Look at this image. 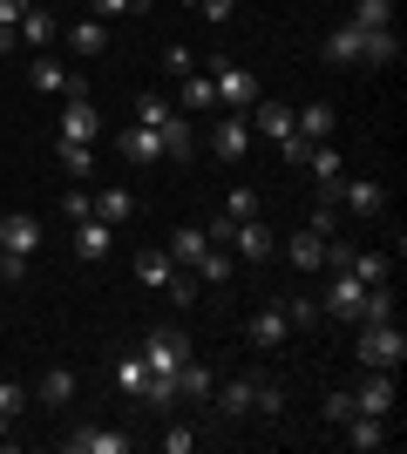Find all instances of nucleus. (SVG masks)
<instances>
[{"mask_svg": "<svg viewBox=\"0 0 407 454\" xmlns=\"http://www.w3.org/2000/svg\"><path fill=\"white\" fill-rule=\"evenodd\" d=\"M20 41H27V48H48V41H55V14H48V7H27V14H20V27H14Z\"/></svg>", "mask_w": 407, "mask_h": 454, "instance_id": "nucleus-25", "label": "nucleus"}, {"mask_svg": "<svg viewBox=\"0 0 407 454\" xmlns=\"http://www.w3.org/2000/svg\"><path fill=\"white\" fill-rule=\"evenodd\" d=\"M360 61H401V35L394 27H367L360 35Z\"/></svg>", "mask_w": 407, "mask_h": 454, "instance_id": "nucleus-24", "label": "nucleus"}, {"mask_svg": "<svg viewBox=\"0 0 407 454\" xmlns=\"http://www.w3.org/2000/svg\"><path fill=\"white\" fill-rule=\"evenodd\" d=\"M353 407H360V414H380V420H387V414H394V373L367 380V387L353 394Z\"/></svg>", "mask_w": 407, "mask_h": 454, "instance_id": "nucleus-20", "label": "nucleus"}, {"mask_svg": "<svg viewBox=\"0 0 407 454\" xmlns=\"http://www.w3.org/2000/svg\"><path fill=\"white\" fill-rule=\"evenodd\" d=\"M156 61H163V75H176V82H184V75H197V55L184 48V41H170V48H163Z\"/></svg>", "mask_w": 407, "mask_h": 454, "instance_id": "nucleus-35", "label": "nucleus"}, {"mask_svg": "<svg viewBox=\"0 0 407 454\" xmlns=\"http://www.w3.org/2000/svg\"><path fill=\"white\" fill-rule=\"evenodd\" d=\"M35 0H0V27H20V14H27Z\"/></svg>", "mask_w": 407, "mask_h": 454, "instance_id": "nucleus-52", "label": "nucleus"}, {"mask_svg": "<svg viewBox=\"0 0 407 454\" xmlns=\"http://www.w3.org/2000/svg\"><path fill=\"white\" fill-rule=\"evenodd\" d=\"M163 292H170L176 305H191V299H197V271H170V285H163Z\"/></svg>", "mask_w": 407, "mask_h": 454, "instance_id": "nucleus-47", "label": "nucleus"}, {"mask_svg": "<svg viewBox=\"0 0 407 454\" xmlns=\"http://www.w3.org/2000/svg\"><path fill=\"white\" fill-rule=\"evenodd\" d=\"M163 156H176V163L191 156V129H184V115H170V122H163Z\"/></svg>", "mask_w": 407, "mask_h": 454, "instance_id": "nucleus-37", "label": "nucleus"}, {"mask_svg": "<svg viewBox=\"0 0 407 454\" xmlns=\"http://www.w3.org/2000/svg\"><path fill=\"white\" fill-rule=\"evenodd\" d=\"M347 414H360V407H353V394H326V420H333V427H340Z\"/></svg>", "mask_w": 407, "mask_h": 454, "instance_id": "nucleus-50", "label": "nucleus"}, {"mask_svg": "<svg viewBox=\"0 0 407 454\" xmlns=\"http://www.w3.org/2000/svg\"><path fill=\"white\" fill-rule=\"evenodd\" d=\"M109 251H116V224H102V217H82V224H75V258L102 265Z\"/></svg>", "mask_w": 407, "mask_h": 454, "instance_id": "nucleus-9", "label": "nucleus"}, {"mask_svg": "<svg viewBox=\"0 0 407 454\" xmlns=\"http://www.w3.org/2000/svg\"><path fill=\"white\" fill-rule=\"evenodd\" d=\"M245 122H252V136H271V143H286V136H292V109H286V102H265V95L245 109Z\"/></svg>", "mask_w": 407, "mask_h": 454, "instance_id": "nucleus-11", "label": "nucleus"}, {"mask_svg": "<svg viewBox=\"0 0 407 454\" xmlns=\"http://www.w3.org/2000/svg\"><path fill=\"white\" fill-rule=\"evenodd\" d=\"M184 360H191L184 325H150V340H143V366H150V373H176Z\"/></svg>", "mask_w": 407, "mask_h": 454, "instance_id": "nucleus-2", "label": "nucleus"}, {"mask_svg": "<svg viewBox=\"0 0 407 454\" xmlns=\"http://www.w3.org/2000/svg\"><path fill=\"white\" fill-rule=\"evenodd\" d=\"M211 89H217V102L238 109V115L258 102V75H252V68H231V61H217V68H211Z\"/></svg>", "mask_w": 407, "mask_h": 454, "instance_id": "nucleus-3", "label": "nucleus"}, {"mask_svg": "<svg viewBox=\"0 0 407 454\" xmlns=\"http://www.w3.org/2000/svg\"><path fill=\"white\" fill-rule=\"evenodd\" d=\"M122 156H129V163H156V156H163V129L129 122V129H122Z\"/></svg>", "mask_w": 407, "mask_h": 454, "instance_id": "nucleus-18", "label": "nucleus"}, {"mask_svg": "<svg viewBox=\"0 0 407 454\" xmlns=\"http://www.w3.org/2000/svg\"><path fill=\"white\" fill-rule=\"evenodd\" d=\"M306 231H319V238H333V231H340V204H312Z\"/></svg>", "mask_w": 407, "mask_h": 454, "instance_id": "nucleus-44", "label": "nucleus"}, {"mask_svg": "<svg viewBox=\"0 0 407 454\" xmlns=\"http://www.w3.org/2000/svg\"><path fill=\"white\" fill-rule=\"evenodd\" d=\"M231 245H238V258H245V265H265L271 251H278V238H271V224H258V217H245V224L231 231Z\"/></svg>", "mask_w": 407, "mask_h": 454, "instance_id": "nucleus-10", "label": "nucleus"}, {"mask_svg": "<svg viewBox=\"0 0 407 454\" xmlns=\"http://www.w3.org/2000/svg\"><path fill=\"white\" fill-rule=\"evenodd\" d=\"M211 387H217V373H211V366H197V360H184V366H176V394H184V400H211Z\"/></svg>", "mask_w": 407, "mask_h": 454, "instance_id": "nucleus-23", "label": "nucleus"}, {"mask_svg": "<svg viewBox=\"0 0 407 454\" xmlns=\"http://www.w3.org/2000/svg\"><path fill=\"white\" fill-rule=\"evenodd\" d=\"M7 434H14V420H7V414H0V441H7Z\"/></svg>", "mask_w": 407, "mask_h": 454, "instance_id": "nucleus-54", "label": "nucleus"}, {"mask_svg": "<svg viewBox=\"0 0 407 454\" xmlns=\"http://www.w3.org/2000/svg\"><path fill=\"white\" fill-rule=\"evenodd\" d=\"M211 102H217L211 75H184V109H211Z\"/></svg>", "mask_w": 407, "mask_h": 454, "instance_id": "nucleus-39", "label": "nucleus"}, {"mask_svg": "<svg viewBox=\"0 0 407 454\" xmlns=\"http://www.w3.org/2000/svg\"><path fill=\"white\" fill-rule=\"evenodd\" d=\"M61 163H68V176H89L96 170V143H61Z\"/></svg>", "mask_w": 407, "mask_h": 454, "instance_id": "nucleus-36", "label": "nucleus"}, {"mask_svg": "<svg viewBox=\"0 0 407 454\" xmlns=\"http://www.w3.org/2000/svg\"><path fill=\"white\" fill-rule=\"evenodd\" d=\"M20 407H27V387H20V380H0V414L14 420Z\"/></svg>", "mask_w": 407, "mask_h": 454, "instance_id": "nucleus-46", "label": "nucleus"}, {"mask_svg": "<svg viewBox=\"0 0 407 454\" xmlns=\"http://www.w3.org/2000/svg\"><path fill=\"white\" fill-rule=\"evenodd\" d=\"M156 448H163V454H191L197 434H191V427H163V434H156Z\"/></svg>", "mask_w": 407, "mask_h": 454, "instance_id": "nucleus-45", "label": "nucleus"}, {"mask_svg": "<svg viewBox=\"0 0 407 454\" xmlns=\"http://www.w3.org/2000/svg\"><path fill=\"white\" fill-rule=\"evenodd\" d=\"M170 102H163V95H136V122H143V129H163V122H170Z\"/></svg>", "mask_w": 407, "mask_h": 454, "instance_id": "nucleus-34", "label": "nucleus"}, {"mask_svg": "<svg viewBox=\"0 0 407 454\" xmlns=\"http://www.w3.org/2000/svg\"><path fill=\"white\" fill-rule=\"evenodd\" d=\"M231 7H238V0H197V14L211 20V27H224V20H231Z\"/></svg>", "mask_w": 407, "mask_h": 454, "instance_id": "nucleus-49", "label": "nucleus"}, {"mask_svg": "<svg viewBox=\"0 0 407 454\" xmlns=\"http://www.w3.org/2000/svg\"><path fill=\"white\" fill-rule=\"evenodd\" d=\"M252 407H258L265 420H278V414H286V394H278L271 380H258V387H252Z\"/></svg>", "mask_w": 407, "mask_h": 454, "instance_id": "nucleus-41", "label": "nucleus"}, {"mask_svg": "<svg viewBox=\"0 0 407 454\" xmlns=\"http://www.w3.org/2000/svg\"><path fill=\"white\" fill-rule=\"evenodd\" d=\"M340 441H347L353 454H373V448H387V420L380 414H347L340 420Z\"/></svg>", "mask_w": 407, "mask_h": 454, "instance_id": "nucleus-8", "label": "nucleus"}, {"mask_svg": "<svg viewBox=\"0 0 407 454\" xmlns=\"http://www.w3.org/2000/svg\"><path fill=\"white\" fill-rule=\"evenodd\" d=\"M116 387L143 400V387H150V366H143V353H122V360H116Z\"/></svg>", "mask_w": 407, "mask_h": 454, "instance_id": "nucleus-29", "label": "nucleus"}, {"mask_svg": "<svg viewBox=\"0 0 407 454\" xmlns=\"http://www.w3.org/2000/svg\"><path fill=\"white\" fill-rule=\"evenodd\" d=\"M27 82H35L41 95H68V102H75V95H89V89H82V75H68V68H61V61H48V55L27 61Z\"/></svg>", "mask_w": 407, "mask_h": 454, "instance_id": "nucleus-5", "label": "nucleus"}, {"mask_svg": "<svg viewBox=\"0 0 407 454\" xmlns=\"http://www.w3.org/2000/svg\"><path fill=\"white\" fill-rule=\"evenodd\" d=\"M292 136L326 143V136H333V102H306V109H292Z\"/></svg>", "mask_w": 407, "mask_h": 454, "instance_id": "nucleus-16", "label": "nucleus"}, {"mask_svg": "<svg viewBox=\"0 0 407 454\" xmlns=\"http://www.w3.org/2000/svg\"><path fill=\"white\" fill-rule=\"evenodd\" d=\"M170 251H143V258H136V278L150 285V292H163V285H170Z\"/></svg>", "mask_w": 407, "mask_h": 454, "instance_id": "nucleus-27", "label": "nucleus"}, {"mask_svg": "<svg viewBox=\"0 0 407 454\" xmlns=\"http://www.w3.org/2000/svg\"><path fill=\"white\" fill-rule=\"evenodd\" d=\"M0 251L27 265V258L41 251V217H0Z\"/></svg>", "mask_w": 407, "mask_h": 454, "instance_id": "nucleus-6", "label": "nucleus"}, {"mask_svg": "<svg viewBox=\"0 0 407 454\" xmlns=\"http://www.w3.org/2000/svg\"><path fill=\"white\" fill-rule=\"evenodd\" d=\"M340 204H347L353 217H387V190L360 176V184H340Z\"/></svg>", "mask_w": 407, "mask_h": 454, "instance_id": "nucleus-15", "label": "nucleus"}, {"mask_svg": "<svg viewBox=\"0 0 407 454\" xmlns=\"http://www.w3.org/2000/svg\"><path fill=\"white\" fill-rule=\"evenodd\" d=\"M96 7V20H122V14H143L150 0H89Z\"/></svg>", "mask_w": 407, "mask_h": 454, "instance_id": "nucleus-42", "label": "nucleus"}, {"mask_svg": "<svg viewBox=\"0 0 407 454\" xmlns=\"http://www.w3.org/2000/svg\"><path fill=\"white\" fill-rule=\"evenodd\" d=\"M224 217H231V224H245V217H258V190H245V184H238L231 197H224Z\"/></svg>", "mask_w": 407, "mask_h": 454, "instance_id": "nucleus-38", "label": "nucleus"}, {"mask_svg": "<svg viewBox=\"0 0 407 454\" xmlns=\"http://www.w3.org/2000/svg\"><path fill=\"white\" fill-rule=\"evenodd\" d=\"M353 27H394V0H353Z\"/></svg>", "mask_w": 407, "mask_h": 454, "instance_id": "nucleus-32", "label": "nucleus"}, {"mask_svg": "<svg viewBox=\"0 0 407 454\" xmlns=\"http://www.w3.org/2000/svg\"><path fill=\"white\" fill-rule=\"evenodd\" d=\"M252 387H258V373H238V380H224V387H211V400L238 420V414H252Z\"/></svg>", "mask_w": 407, "mask_h": 454, "instance_id": "nucleus-17", "label": "nucleus"}, {"mask_svg": "<svg viewBox=\"0 0 407 454\" xmlns=\"http://www.w3.org/2000/svg\"><path fill=\"white\" fill-rule=\"evenodd\" d=\"M211 150L217 156H224V163H238V156H245V150H252V122H245V115H224V122H217V129H211Z\"/></svg>", "mask_w": 407, "mask_h": 454, "instance_id": "nucleus-14", "label": "nucleus"}, {"mask_svg": "<svg viewBox=\"0 0 407 454\" xmlns=\"http://www.w3.org/2000/svg\"><path fill=\"white\" fill-rule=\"evenodd\" d=\"M286 333H292L286 305H265V312H252V325H245V340H252L258 353H278V346H286Z\"/></svg>", "mask_w": 407, "mask_h": 454, "instance_id": "nucleus-7", "label": "nucleus"}, {"mask_svg": "<svg viewBox=\"0 0 407 454\" xmlns=\"http://www.w3.org/2000/svg\"><path fill=\"white\" fill-rule=\"evenodd\" d=\"M68 217H75V224H82V217H96V197H82V190H68Z\"/></svg>", "mask_w": 407, "mask_h": 454, "instance_id": "nucleus-53", "label": "nucleus"}, {"mask_svg": "<svg viewBox=\"0 0 407 454\" xmlns=\"http://www.w3.org/2000/svg\"><path fill=\"white\" fill-rule=\"evenodd\" d=\"M61 448L68 454H129V434H116V427H82V434H61Z\"/></svg>", "mask_w": 407, "mask_h": 454, "instance_id": "nucleus-12", "label": "nucleus"}, {"mask_svg": "<svg viewBox=\"0 0 407 454\" xmlns=\"http://www.w3.org/2000/svg\"><path fill=\"white\" fill-rule=\"evenodd\" d=\"M360 360H367L373 373H401V360H407V333H401V325H387V319H373L367 333H360Z\"/></svg>", "mask_w": 407, "mask_h": 454, "instance_id": "nucleus-1", "label": "nucleus"}, {"mask_svg": "<svg viewBox=\"0 0 407 454\" xmlns=\"http://www.w3.org/2000/svg\"><path fill=\"white\" fill-rule=\"evenodd\" d=\"M129 210H136V197H129V190H102V197H96V217H102V224H122Z\"/></svg>", "mask_w": 407, "mask_h": 454, "instance_id": "nucleus-33", "label": "nucleus"}, {"mask_svg": "<svg viewBox=\"0 0 407 454\" xmlns=\"http://www.w3.org/2000/svg\"><path fill=\"white\" fill-rule=\"evenodd\" d=\"M35 400H41V407H68V400H75V373H68V366H55V373H41Z\"/></svg>", "mask_w": 407, "mask_h": 454, "instance_id": "nucleus-21", "label": "nucleus"}, {"mask_svg": "<svg viewBox=\"0 0 407 454\" xmlns=\"http://www.w3.org/2000/svg\"><path fill=\"white\" fill-rule=\"evenodd\" d=\"M68 48H75V55H109V20H75V27H68Z\"/></svg>", "mask_w": 407, "mask_h": 454, "instance_id": "nucleus-19", "label": "nucleus"}, {"mask_svg": "<svg viewBox=\"0 0 407 454\" xmlns=\"http://www.w3.org/2000/svg\"><path fill=\"white\" fill-rule=\"evenodd\" d=\"M96 136H102V115L89 109V95H75L61 109V143H96Z\"/></svg>", "mask_w": 407, "mask_h": 454, "instance_id": "nucleus-13", "label": "nucleus"}, {"mask_svg": "<svg viewBox=\"0 0 407 454\" xmlns=\"http://www.w3.org/2000/svg\"><path fill=\"white\" fill-rule=\"evenodd\" d=\"M373 319H394V292H387V285H367V312H360V325H373Z\"/></svg>", "mask_w": 407, "mask_h": 454, "instance_id": "nucleus-40", "label": "nucleus"}, {"mask_svg": "<svg viewBox=\"0 0 407 454\" xmlns=\"http://www.w3.org/2000/svg\"><path fill=\"white\" fill-rule=\"evenodd\" d=\"M360 35H367V27H353V20H347V27H333V35H326V61H360Z\"/></svg>", "mask_w": 407, "mask_h": 454, "instance_id": "nucleus-28", "label": "nucleus"}, {"mask_svg": "<svg viewBox=\"0 0 407 454\" xmlns=\"http://www.w3.org/2000/svg\"><path fill=\"white\" fill-rule=\"evenodd\" d=\"M286 251H292V265H299V271H312L319 258H326V238H319V231H299Z\"/></svg>", "mask_w": 407, "mask_h": 454, "instance_id": "nucleus-30", "label": "nucleus"}, {"mask_svg": "<svg viewBox=\"0 0 407 454\" xmlns=\"http://www.w3.org/2000/svg\"><path fill=\"white\" fill-rule=\"evenodd\" d=\"M353 278H360V285H387L394 278V258H387V251H353Z\"/></svg>", "mask_w": 407, "mask_h": 454, "instance_id": "nucleus-22", "label": "nucleus"}, {"mask_svg": "<svg viewBox=\"0 0 407 454\" xmlns=\"http://www.w3.org/2000/svg\"><path fill=\"white\" fill-rule=\"evenodd\" d=\"M286 319H292V325H312V319H319V305H312V299H292Z\"/></svg>", "mask_w": 407, "mask_h": 454, "instance_id": "nucleus-51", "label": "nucleus"}, {"mask_svg": "<svg viewBox=\"0 0 407 454\" xmlns=\"http://www.w3.org/2000/svg\"><path fill=\"white\" fill-rule=\"evenodd\" d=\"M191 271H197V285H224V278H231V258H224V245H211Z\"/></svg>", "mask_w": 407, "mask_h": 454, "instance_id": "nucleus-31", "label": "nucleus"}, {"mask_svg": "<svg viewBox=\"0 0 407 454\" xmlns=\"http://www.w3.org/2000/svg\"><path fill=\"white\" fill-rule=\"evenodd\" d=\"M0 278H7V251H0Z\"/></svg>", "mask_w": 407, "mask_h": 454, "instance_id": "nucleus-55", "label": "nucleus"}, {"mask_svg": "<svg viewBox=\"0 0 407 454\" xmlns=\"http://www.w3.org/2000/svg\"><path fill=\"white\" fill-rule=\"evenodd\" d=\"M319 265H326V271H347L353 265V245H347V238H326V258H319Z\"/></svg>", "mask_w": 407, "mask_h": 454, "instance_id": "nucleus-48", "label": "nucleus"}, {"mask_svg": "<svg viewBox=\"0 0 407 454\" xmlns=\"http://www.w3.org/2000/svg\"><path fill=\"white\" fill-rule=\"evenodd\" d=\"M319 312H333L340 325H360V312H367V285L353 278V271H333V292H326Z\"/></svg>", "mask_w": 407, "mask_h": 454, "instance_id": "nucleus-4", "label": "nucleus"}, {"mask_svg": "<svg viewBox=\"0 0 407 454\" xmlns=\"http://www.w3.org/2000/svg\"><path fill=\"white\" fill-rule=\"evenodd\" d=\"M204 251H211V238H204V231H176V238H170V265H176V271H191Z\"/></svg>", "mask_w": 407, "mask_h": 454, "instance_id": "nucleus-26", "label": "nucleus"}, {"mask_svg": "<svg viewBox=\"0 0 407 454\" xmlns=\"http://www.w3.org/2000/svg\"><path fill=\"white\" fill-rule=\"evenodd\" d=\"M306 170H312V176H340V150H326V143H312Z\"/></svg>", "mask_w": 407, "mask_h": 454, "instance_id": "nucleus-43", "label": "nucleus"}]
</instances>
